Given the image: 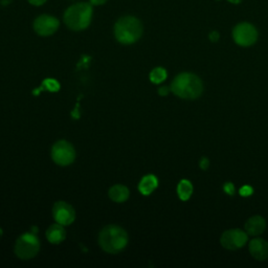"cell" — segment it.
<instances>
[{
    "instance_id": "obj_1",
    "label": "cell",
    "mask_w": 268,
    "mask_h": 268,
    "mask_svg": "<svg viewBox=\"0 0 268 268\" xmlns=\"http://www.w3.org/2000/svg\"><path fill=\"white\" fill-rule=\"evenodd\" d=\"M171 90L181 99L194 100L199 98L203 91L202 81L194 73L182 72L173 80Z\"/></svg>"
},
{
    "instance_id": "obj_2",
    "label": "cell",
    "mask_w": 268,
    "mask_h": 268,
    "mask_svg": "<svg viewBox=\"0 0 268 268\" xmlns=\"http://www.w3.org/2000/svg\"><path fill=\"white\" fill-rule=\"evenodd\" d=\"M93 8L91 3L80 2L69 6L64 13L63 20L66 26L72 30L87 28L92 20Z\"/></svg>"
},
{
    "instance_id": "obj_3",
    "label": "cell",
    "mask_w": 268,
    "mask_h": 268,
    "mask_svg": "<svg viewBox=\"0 0 268 268\" xmlns=\"http://www.w3.org/2000/svg\"><path fill=\"white\" fill-rule=\"evenodd\" d=\"M127 232L117 227V225H108L104 228L99 235V244L103 251L109 254H117L122 252L128 244Z\"/></svg>"
},
{
    "instance_id": "obj_4",
    "label": "cell",
    "mask_w": 268,
    "mask_h": 268,
    "mask_svg": "<svg viewBox=\"0 0 268 268\" xmlns=\"http://www.w3.org/2000/svg\"><path fill=\"white\" fill-rule=\"evenodd\" d=\"M142 35L143 24L136 17L124 16L114 25V36L122 44H133Z\"/></svg>"
},
{
    "instance_id": "obj_5",
    "label": "cell",
    "mask_w": 268,
    "mask_h": 268,
    "mask_svg": "<svg viewBox=\"0 0 268 268\" xmlns=\"http://www.w3.org/2000/svg\"><path fill=\"white\" fill-rule=\"evenodd\" d=\"M40 242L35 234L25 233L21 235L15 244V254L18 258L28 260L39 253Z\"/></svg>"
},
{
    "instance_id": "obj_6",
    "label": "cell",
    "mask_w": 268,
    "mask_h": 268,
    "mask_svg": "<svg viewBox=\"0 0 268 268\" xmlns=\"http://www.w3.org/2000/svg\"><path fill=\"white\" fill-rule=\"evenodd\" d=\"M51 157L57 165L68 166L76 158V151H74V148L70 143L66 141H59L52 146Z\"/></svg>"
},
{
    "instance_id": "obj_7",
    "label": "cell",
    "mask_w": 268,
    "mask_h": 268,
    "mask_svg": "<svg viewBox=\"0 0 268 268\" xmlns=\"http://www.w3.org/2000/svg\"><path fill=\"white\" fill-rule=\"evenodd\" d=\"M233 37L237 44L241 46H251L258 39V31L251 23L243 22L234 28Z\"/></svg>"
},
{
    "instance_id": "obj_8",
    "label": "cell",
    "mask_w": 268,
    "mask_h": 268,
    "mask_svg": "<svg viewBox=\"0 0 268 268\" xmlns=\"http://www.w3.org/2000/svg\"><path fill=\"white\" fill-rule=\"evenodd\" d=\"M249 240V235L241 230H230L221 236V245L229 251L241 249Z\"/></svg>"
},
{
    "instance_id": "obj_9",
    "label": "cell",
    "mask_w": 268,
    "mask_h": 268,
    "mask_svg": "<svg viewBox=\"0 0 268 268\" xmlns=\"http://www.w3.org/2000/svg\"><path fill=\"white\" fill-rule=\"evenodd\" d=\"M60 26L59 20L50 15H41L34 21V29L40 36L47 37L55 34Z\"/></svg>"
},
{
    "instance_id": "obj_10",
    "label": "cell",
    "mask_w": 268,
    "mask_h": 268,
    "mask_svg": "<svg viewBox=\"0 0 268 268\" xmlns=\"http://www.w3.org/2000/svg\"><path fill=\"white\" fill-rule=\"evenodd\" d=\"M52 216L59 224L69 225L76 219V213L68 203L58 201L52 208Z\"/></svg>"
},
{
    "instance_id": "obj_11",
    "label": "cell",
    "mask_w": 268,
    "mask_h": 268,
    "mask_svg": "<svg viewBox=\"0 0 268 268\" xmlns=\"http://www.w3.org/2000/svg\"><path fill=\"white\" fill-rule=\"evenodd\" d=\"M250 253L256 260L263 261L268 258V243L261 239H254L250 242Z\"/></svg>"
},
{
    "instance_id": "obj_12",
    "label": "cell",
    "mask_w": 268,
    "mask_h": 268,
    "mask_svg": "<svg viewBox=\"0 0 268 268\" xmlns=\"http://www.w3.org/2000/svg\"><path fill=\"white\" fill-rule=\"evenodd\" d=\"M266 228V222L261 216H254L250 218L245 223V231L248 235L259 236Z\"/></svg>"
},
{
    "instance_id": "obj_13",
    "label": "cell",
    "mask_w": 268,
    "mask_h": 268,
    "mask_svg": "<svg viewBox=\"0 0 268 268\" xmlns=\"http://www.w3.org/2000/svg\"><path fill=\"white\" fill-rule=\"evenodd\" d=\"M66 237V232L61 224H52L46 231V238L52 244L61 243Z\"/></svg>"
},
{
    "instance_id": "obj_14",
    "label": "cell",
    "mask_w": 268,
    "mask_h": 268,
    "mask_svg": "<svg viewBox=\"0 0 268 268\" xmlns=\"http://www.w3.org/2000/svg\"><path fill=\"white\" fill-rule=\"evenodd\" d=\"M157 186H158V180L156 176L149 174L142 178L141 182H139L138 185V190L143 195L148 196L150 194H152L153 191L157 188Z\"/></svg>"
},
{
    "instance_id": "obj_15",
    "label": "cell",
    "mask_w": 268,
    "mask_h": 268,
    "mask_svg": "<svg viewBox=\"0 0 268 268\" xmlns=\"http://www.w3.org/2000/svg\"><path fill=\"white\" fill-rule=\"evenodd\" d=\"M108 194L111 200L121 203V202H125L128 199L130 193L127 187L122 186V185H116L109 190Z\"/></svg>"
},
{
    "instance_id": "obj_16",
    "label": "cell",
    "mask_w": 268,
    "mask_h": 268,
    "mask_svg": "<svg viewBox=\"0 0 268 268\" xmlns=\"http://www.w3.org/2000/svg\"><path fill=\"white\" fill-rule=\"evenodd\" d=\"M177 194L182 201L189 200L193 194V186L191 184V181L187 179H182L177 186Z\"/></svg>"
},
{
    "instance_id": "obj_17",
    "label": "cell",
    "mask_w": 268,
    "mask_h": 268,
    "mask_svg": "<svg viewBox=\"0 0 268 268\" xmlns=\"http://www.w3.org/2000/svg\"><path fill=\"white\" fill-rule=\"evenodd\" d=\"M167 79V70L163 67H156L150 72V80L154 84L163 83Z\"/></svg>"
},
{
    "instance_id": "obj_18",
    "label": "cell",
    "mask_w": 268,
    "mask_h": 268,
    "mask_svg": "<svg viewBox=\"0 0 268 268\" xmlns=\"http://www.w3.org/2000/svg\"><path fill=\"white\" fill-rule=\"evenodd\" d=\"M43 87H45L48 91L56 92V91H58L60 89V85L56 80L47 79V80H45L43 82Z\"/></svg>"
},
{
    "instance_id": "obj_19",
    "label": "cell",
    "mask_w": 268,
    "mask_h": 268,
    "mask_svg": "<svg viewBox=\"0 0 268 268\" xmlns=\"http://www.w3.org/2000/svg\"><path fill=\"white\" fill-rule=\"evenodd\" d=\"M239 193H240V195L243 196V197H249V196L253 195L254 189L252 187H250V186H244L243 188L240 189Z\"/></svg>"
},
{
    "instance_id": "obj_20",
    "label": "cell",
    "mask_w": 268,
    "mask_h": 268,
    "mask_svg": "<svg viewBox=\"0 0 268 268\" xmlns=\"http://www.w3.org/2000/svg\"><path fill=\"white\" fill-rule=\"evenodd\" d=\"M223 190L229 195L235 194V186L232 184V182H227V184H225L223 187Z\"/></svg>"
},
{
    "instance_id": "obj_21",
    "label": "cell",
    "mask_w": 268,
    "mask_h": 268,
    "mask_svg": "<svg viewBox=\"0 0 268 268\" xmlns=\"http://www.w3.org/2000/svg\"><path fill=\"white\" fill-rule=\"evenodd\" d=\"M199 165H200V168H201L202 170H207L208 167H209V165H210L209 159H208L207 157H202V158L200 159Z\"/></svg>"
},
{
    "instance_id": "obj_22",
    "label": "cell",
    "mask_w": 268,
    "mask_h": 268,
    "mask_svg": "<svg viewBox=\"0 0 268 268\" xmlns=\"http://www.w3.org/2000/svg\"><path fill=\"white\" fill-rule=\"evenodd\" d=\"M27 1L35 6H40L46 2V0H27Z\"/></svg>"
},
{
    "instance_id": "obj_23",
    "label": "cell",
    "mask_w": 268,
    "mask_h": 268,
    "mask_svg": "<svg viewBox=\"0 0 268 268\" xmlns=\"http://www.w3.org/2000/svg\"><path fill=\"white\" fill-rule=\"evenodd\" d=\"M107 2V0H90V3L92 5H103Z\"/></svg>"
},
{
    "instance_id": "obj_24",
    "label": "cell",
    "mask_w": 268,
    "mask_h": 268,
    "mask_svg": "<svg viewBox=\"0 0 268 268\" xmlns=\"http://www.w3.org/2000/svg\"><path fill=\"white\" fill-rule=\"evenodd\" d=\"M158 93H159L160 95H167V94L169 93V88L166 87V86L160 87V88L158 89Z\"/></svg>"
},
{
    "instance_id": "obj_25",
    "label": "cell",
    "mask_w": 268,
    "mask_h": 268,
    "mask_svg": "<svg viewBox=\"0 0 268 268\" xmlns=\"http://www.w3.org/2000/svg\"><path fill=\"white\" fill-rule=\"evenodd\" d=\"M210 39L213 41V42H215L219 39V34L217 33V31H213V33L210 35Z\"/></svg>"
},
{
    "instance_id": "obj_26",
    "label": "cell",
    "mask_w": 268,
    "mask_h": 268,
    "mask_svg": "<svg viewBox=\"0 0 268 268\" xmlns=\"http://www.w3.org/2000/svg\"><path fill=\"white\" fill-rule=\"evenodd\" d=\"M229 1L232 2V3H235V4H238V3H240L242 1V0H229Z\"/></svg>"
},
{
    "instance_id": "obj_27",
    "label": "cell",
    "mask_w": 268,
    "mask_h": 268,
    "mask_svg": "<svg viewBox=\"0 0 268 268\" xmlns=\"http://www.w3.org/2000/svg\"><path fill=\"white\" fill-rule=\"evenodd\" d=\"M1 236H2V230L0 229V237H1Z\"/></svg>"
}]
</instances>
